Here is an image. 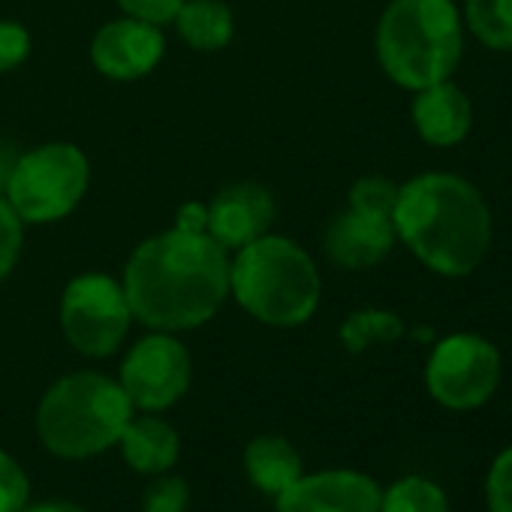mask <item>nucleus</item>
I'll list each match as a JSON object with an SVG mask.
<instances>
[{
	"mask_svg": "<svg viewBox=\"0 0 512 512\" xmlns=\"http://www.w3.org/2000/svg\"><path fill=\"white\" fill-rule=\"evenodd\" d=\"M121 287L142 326L190 332L214 320L229 299V253L208 232L172 226L130 253Z\"/></svg>",
	"mask_w": 512,
	"mask_h": 512,
	"instance_id": "obj_1",
	"label": "nucleus"
},
{
	"mask_svg": "<svg viewBox=\"0 0 512 512\" xmlns=\"http://www.w3.org/2000/svg\"><path fill=\"white\" fill-rule=\"evenodd\" d=\"M398 241L449 281L470 278L488 256L494 220L473 181L455 172H419L398 187L392 211Z\"/></svg>",
	"mask_w": 512,
	"mask_h": 512,
	"instance_id": "obj_2",
	"label": "nucleus"
},
{
	"mask_svg": "<svg viewBox=\"0 0 512 512\" xmlns=\"http://www.w3.org/2000/svg\"><path fill=\"white\" fill-rule=\"evenodd\" d=\"M464 34L455 0H389L374 31L377 64L392 85L416 94L455 76Z\"/></svg>",
	"mask_w": 512,
	"mask_h": 512,
	"instance_id": "obj_3",
	"label": "nucleus"
},
{
	"mask_svg": "<svg viewBox=\"0 0 512 512\" xmlns=\"http://www.w3.org/2000/svg\"><path fill=\"white\" fill-rule=\"evenodd\" d=\"M229 296L256 323L296 329L317 314L323 278L299 241L266 232L229 260Z\"/></svg>",
	"mask_w": 512,
	"mask_h": 512,
	"instance_id": "obj_4",
	"label": "nucleus"
},
{
	"mask_svg": "<svg viewBox=\"0 0 512 512\" xmlns=\"http://www.w3.org/2000/svg\"><path fill=\"white\" fill-rule=\"evenodd\" d=\"M133 413L136 407L118 380L97 371H76L43 395L37 434L52 455L82 461L118 446Z\"/></svg>",
	"mask_w": 512,
	"mask_h": 512,
	"instance_id": "obj_5",
	"label": "nucleus"
},
{
	"mask_svg": "<svg viewBox=\"0 0 512 512\" xmlns=\"http://www.w3.org/2000/svg\"><path fill=\"white\" fill-rule=\"evenodd\" d=\"M91 184V163L73 142H46L22 154L7 175V202L22 223H55L64 220Z\"/></svg>",
	"mask_w": 512,
	"mask_h": 512,
	"instance_id": "obj_6",
	"label": "nucleus"
},
{
	"mask_svg": "<svg viewBox=\"0 0 512 512\" xmlns=\"http://www.w3.org/2000/svg\"><path fill=\"white\" fill-rule=\"evenodd\" d=\"M500 350L476 332H452L440 338L425 362L428 395L455 413L479 410L500 386Z\"/></svg>",
	"mask_w": 512,
	"mask_h": 512,
	"instance_id": "obj_7",
	"label": "nucleus"
},
{
	"mask_svg": "<svg viewBox=\"0 0 512 512\" xmlns=\"http://www.w3.org/2000/svg\"><path fill=\"white\" fill-rule=\"evenodd\" d=\"M133 326V311L124 287L100 272H85L64 287L61 329L67 344L88 356L106 359L118 353Z\"/></svg>",
	"mask_w": 512,
	"mask_h": 512,
	"instance_id": "obj_8",
	"label": "nucleus"
},
{
	"mask_svg": "<svg viewBox=\"0 0 512 512\" xmlns=\"http://www.w3.org/2000/svg\"><path fill=\"white\" fill-rule=\"evenodd\" d=\"M193 377V359L172 332L145 335L121 362V389L130 404L145 413H160L178 404Z\"/></svg>",
	"mask_w": 512,
	"mask_h": 512,
	"instance_id": "obj_9",
	"label": "nucleus"
},
{
	"mask_svg": "<svg viewBox=\"0 0 512 512\" xmlns=\"http://www.w3.org/2000/svg\"><path fill=\"white\" fill-rule=\"evenodd\" d=\"M163 52H166L163 28L133 16L106 22L91 40V64L100 76L112 82L145 79L163 61Z\"/></svg>",
	"mask_w": 512,
	"mask_h": 512,
	"instance_id": "obj_10",
	"label": "nucleus"
},
{
	"mask_svg": "<svg viewBox=\"0 0 512 512\" xmlns=\"http://www.w3.org/2000/svg\"><path fill=\"white\" fill-rule=\"evenodd\" d=\"M383 488L362 470H320L302 473L284 494L278 512H380Z\"/></svg>",
	"mask_w": 512,
	"mask_h": 512,
	"instance_id": "obj_11",
	"label": "nucleus"
},
{
	"mask_svg": "<svg viewBox=\"0 0 512 512\" xmlns=\"http://www.w3.org/2000/svg\"><path fill=\"white\" fill-rule=\"evenodd\" d=\"M275 220V199L263 184L235 181L208 199L205 232L226 250L235 253L250 241L263 238Z\"/></svg>",
	"mask_w": 512,
	"mask_h": 512,
	"instance_id": "obj_12",
	"label": "nucleus"
},
{
	"mask_svg": "<svg viewBox=\"0 0 512 512\" xmlns=\"http://www.w3.org/2000/svg\"><path fill=\"white\" fill-rule=\"evenodd\" d=\"M395 244H398V235H395L392 217H380V214H368L356 208L335 214L323 235L326 256L338 269H347V272L377 269L392 253Z\"/></svg>",
	"mask_w": 512,
	"mask_h": 512,
	"instance_id": "obj_13",
	"label": "nucleus"
},
{
	"mask_svg": "<svg viewBox=\"0 0 512 512\" xmlns=\"http://www.w3.org/2000/svg\"><path fill=\"white\" fill-rule=\"evenodd\" d=\"M410 121L416 136L431 148H455L473 130V103L452 79L413 94Z\"/></svg>",
	"mask_w": 512,
	"mask_h": 512,
	"instance_id": "obj_14",
	"label": "nucleus"
},
{
	"mask_svg": "<svg viewBox=\"0 0 512 512\" xmlns=\"http://www.w3.org/2000/svg\"><path fill=\"white\" fill-rule=\"evenodd\" d=\"M124 461L145 476H157L175 467L178 461V431L160 419L157 413H145V416H133L118 440Z\"/></svg>",
	"mask_w": 512,
	"mask_h": 512,
	"instance_id": "obj_15",
	"label": "nucleus"
},
{
	"mask_svg": "<svg viewBox=\"0 0 512 512\" xmlns=\"http://www.w3.org/2000/svg\"><path fill=\"white\" fill-rule=\"evenodd\" d=\"M244 470L250 482L260 488L263 494H284L302 473V455L287 437L278 434H263L247 443L244 449Z\"/></svg>",
	"mask_w": 512,
	"mask_h": 512,
	"instance_id": "obj_16",
	"label": "nucleus"
},
{
	"mask_svg": "<svg viewBox=\"0 0 512 512\" xmlns=\"http://www.w3.org/2000/svg\"><path fill=\"white\" fill-rule=\"evenodd\" d=\"M178 37L196 52H220L232 43L235 16L223 0H184L172 19Z\"/></svg>",
	"mask_w": 512,
	"mask_h": 512,
	"instance_id": "obj_17",
	"label": "nucleus"
},
{
	"mask_svg": "<svg viewBox=\"0 0 512 512\" xmlns=\"http://www.w3.org/2000/svg\"><path fill=\"white\" fill-rule=\"evenodd\" d=\"M464 31L491 52H512V0H461Z\"/></svg>",
	"mask_w": 512,
	"mask_h": 512,
	"instance_id": "obj_18",
	"label": "nucleus"
},
{
	"mask_svg": "<svg viewBox=\"0 0 512 512\" xmlns=\"http://www.w3.org/2000/svg\"><path fill=\"white\" fill-rule=\"evenodd\" d=\"M380 512H452L446 491L428 476H401L395 479L383 497Z\"/></svg>",
	"mask_w": 512,
	"mask_h": 512,
	"instance_id": "obj_19",
	"label": "nucleus"
},
{
	"mask_svg": "<svg viewBox=\"0 0 512 512\" xmlns=\"http://www.w3.org/2000/svg\"><path fill=\"white\" fill-rule=\"evenodd\" d=\"M398 338H404V320L380 308L356 311L341 326V341L350 353H362L374 344H395Z\"/></svg>",
	"mask_w": 512,
	"mask_h": 512,
	"instance_id": "obj_20",
	"label": "nucleus"
},
{
	"mask_svg": "<svg viewBox=\"0 0 512 512\" xmlns=\"http://www.w3.org/2000/svg\"><path fill=\"white\" fill-rule=\"evenodd\" d=\"M398 187L401 184H395L386 175H362V178L353 181V187L347 193V208L392 217L395 202H398Z\"/></svg>",
	"mask_w": 512,
	"mask_h": 512,
	"instance_id": "obj_21",
	"label": "nucleus"
},
{
	"mask_svg": "<svg viewBox=\"0 0 512 512\" xmlns=\"http://www.w3.org/2000/svg\"><path fill=\"white\" fill-rule=\"evenodd\" d=\"M22 247H25V223L13 211L7 196L0 193V284H4L19 266Z\"/></svg>",
	"mask_w": 512,
	"mask_h": 512,
	"instance_id": "obj_22",
	"label": "nucleus"
},
{
	"mask_svg": "<svg viewBox=\"0 0 512 512\" xmlns=\"http://www.w3.org/2000/svg\"><path fill=\"white\" fill-rule=\"evenodd\" d=\"M187 503H190L187 482L181 476H172L169 470L157 473L142 494V512H187Z\"/></svg>",
	"mask_w": 512,
	"mask_h": 512,
	"instance_id": "obj_23",
	"label": "nucleus"
},
{
	"mask_svg": "<svg viewBox=\"0 0 512 512\" xmlns=\"http://www.w3.org/2000/svg\"><path fill=\"white\" fill-rule=\"evenodd\" d=\"M31 503V479L25 467L0 449V512H22Z\"/></svg>",
	"mask_w": 512,
	"mask_h": 512,
	"instance_id": "obj_24",
	"label": "nucleus"
},
{
	"mask_svg": "<svg viewBox=\"0 0 512 512\" xmlns=\"http://www.w3.org/2000/svg\"><path fill=\"white\" fill-rule=\"evenodd\" d=\"M485 506L488 512H512V443L488 467Z\"/></svg>",
	"mask_w": 512,
	"mask_h": 512,
	"instance_id": "obj_25",
	"label": "nucleus"
},
{
	"mask_svg": "<svg viewBox=\"0 0 512 512\" xmlns=\"http://www.w3.org/2000/svg\"><path fill=\"white\" fill-rule=\"evenodd\" d=\"M31 55V34L22 22L0 19V73L22 67Z\"/></svg>",
	"mask_w": 512,
	"mask_h": 512,
	"instance_id": "obj_26",
	"label": "nucleus"
},
{
	"mask_svg": "<svg viewBox=\"0 0 512 512\" xmlns=\"http://www.w3.org/2000/svg\"><path fill=\"white\" fill-rule=\"evenodd\" d=\"M115 4L124 10V16H133V19L163 28V25H172L184 0H115Z\"/></svg>",
	"mask_w": 512,
	"mask_h": 512,
	"instance_id": "obj_27",
	"label": "nucleus"
},
{
	"mask_svg": "<svg viewBox=\"0 0 512 512\" xmlns=\"http://www.w3.org/2000/svg\"><path fill=\"white\" fill-rule=\"evenodd\" d=\"M208 226V202H184L178 211H175V229L181 232H205Z\"/></svg>",
	"mask_w": 512,
	"mask_h": 512,
	"instance_id": "obj_28",
	"label": "nucleus"
},
{
	"mask_svg": "<svg viewBox=\"0 0 512 512\" xmlns=\"http://www.w3.org/2000/svg\"><path fill=\"white\" fill-rule=\"evenodd\" d=\"M22 512H88V509L67 503V500H49V503H28Z\"/></svg>",
	"mask_w": 512,
	"mask_h": 512,
	"instance_id": "obj_29",
	"label": "nucleus"
}]
</instances>
